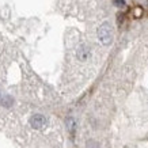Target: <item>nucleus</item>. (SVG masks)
<instances>
[{
  "label": "nucleus",
  "instance_id": "obj_1",
  "mask_svg": "<svg viewBox=\"0 0 148 148\" xmlns=\"http://www.w3.org/2000/svg\"><path fill=\"white\" fill-rule=\"evenodd\" d=\"M98 38L103 45H110L113 41L112 27L109 23H102L98 29Z\"/></svg>",
  "mask_w": 148,
  "mask_h": 148
},
{
  "label": "nucleus",
  "instance_id": "obj_2",
  "mask_svg": "<svg viewBox=\"0 0 148 148\" xmlns=\"http://www.w3.org/2000/svg\"><path fill=\"white\" fill-rule=\"evenodd\" d=\"M45 124H46V120L42 114H34V116L30 118V125H32L34 129H41Z\"/></svg>",
  "mask_w": 148,
  "mask_h": 148
},
{
  "label": "nucleus",
  "instance_id": "obj_3",
  "mask_svg": "<svg viewBox=\"0 0 148 148\" xmlns=\"http://www.w3.org/2000/svg\"><path fill=\"white\" fill-rule=\"evenodd\" d=\"M90 54H91L90 48H88L87 45H80L76 50V57L79 58L80 61H86L87 58L90 57Z\"/></svg>",
  "mask_w": 148,
  "mask_h": 148
},
{
  "label": "nucleus",
  "instance_id": "obj_4",
  "mask_svg": "<svg viewBox=\"0 0 148 148\" xmlns=\"http://www.w3.org/2000/svg\"><path fill=\"white\" fill-rule=\"evenodd\" d=\"M132 12H133V16H135V18H141V16H143V8L139 7V5H136Z\"/></svg>",
  "mask_w": 148,
  "mask_h": 148
},
{
  "label": "nucleus",
  "instance_id": "obj_5",
  "mask_svg": "<svg viewBox=\"0 0 148 148\" xmlns=\"http://www.w3.org/2000/svg\"><path fill=\"white\" fill-rule=\"evenodd\" d=\"M68 128H69L71 135H75V121H73V118H69V120H68Z\"/></svg>",
  "mask_w": 148,
  "mask_h": 148
},
{
  "label": "nucleus",
  "instance_id": "obj_6",
  "mask_svg": "<svg viewBox=\"0 0 148 148\" xmlns=\"http://www.w3.org/2000/svg\"><path fill=\"white\" fill-rule=\"evenodd\" d=\"M1 103H3V106H5V108H8L10 105L12 103V99L10 98V97H4V98L1 99Z\"/></svg>",
  "mask_w": 148,
  "mask_h": 148
},
{
  "label": "nucleus",
  "instance_id": "obj_7",
  "mask_svg": "<svg viewBox=\"0 0 148 148\" xmlns=\"http://www.w3.org/2000/svg\"><path fill=\"white\" fill-rule=\"evenodd\" d=\"M116 7H125V0H113Z\"/></svg>",
  "mask_w": 148,
  "mask_h": 148
},
{
  "label": "nucleus",
  "instance_id": "obj_8",
  "mask_svg": "<svg viewBox=\"0 0 148 148\" xmlns=\"http://www.w3.org/2000/svg\"><path fill=\"white\" fill-rule=\"evenodd\" d=\"M87 145H88V148H98V147H97V144H95L94 141H88V144H87Z\"/></svg>",
  "mask_w": 148,
  "mask_h": 148
}]
</instances>
